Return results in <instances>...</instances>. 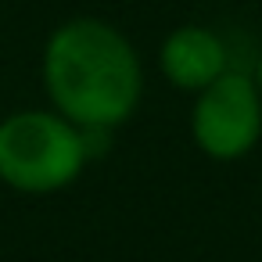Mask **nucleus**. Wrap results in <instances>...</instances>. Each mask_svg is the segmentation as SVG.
<instances>
[{"instance_id":"nucleus-1","label":"nucleus","mask_w":262,"mask_h":262,"mask_svg":"<svg viewBox=\"0 0 262 262\" xmlns=\"http://www.w3.org/2000/svg\"><path fill=\"white\" fill-rule=\"evenodd\" d=\"M43 86L58 115L86 133H108L133 119L144 97V69L115 26L72 18L43 47Z\"/></svg>"},{"instance_id":"nucleus-2","label":"nucleus","mask_w":262,"mask_h":262,"mask_svg":"<svg viewBox=\"0 0 262 262\" xmlns=\"http://www.w3.org/2000/svg\"><path fill=\"white\" fill-rule=\"evenodd\" d=\"M90 162V133L58 112H15L0 122V183L22 194H54Z\"/></svg>"},{"instance_id":"nucleus-3","label":"nucleus","mask_w":262,"mask_h":262,"mask_svg":"<svg viewBox=\"0 0 262 262\" xmlns=\"http://www.w3.org/2000/svg\"><path fill=\"white\" fill-rule=\"evenodd\" d=\"M190 137L215 162L244 158L262 137V94L255 76L226 69L215 83L198 90Z\"/></svg>"},{"instance_id":"nucleus-4","label":"nucleus","mask_w":262,"mask_h":262,"mask_svg":"<svg viewBox=\"0 0 262 262\" xmlns=\"http://www.w3.org/2000/svg\"><path fill=\"white\" fill-rule=\"evenodd\" d=\"M162 76L180 90H205L226 72V43L205 26H180L162 40Z\"/></svg>"},{"instance_id":"nucleus-5","label":"nucleus","mask_w":262,"mask_h":262,"mask_svg":"<svg viewBox=\"0 0 262 262\" xmlns=\"http://www.w3.org/2000/svg\"><path fill=\"white\" fill-rule=\"evenodd\" d=\"M255 83H258V94H262V58H258V69H255Z\"/></svg>"}]
</instances>
